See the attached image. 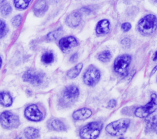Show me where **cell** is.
I'll return each mask as SVG.
<instances>
[{
	"instance_id": "6da1fadb",
	"label": "cell",
	"mask_w": 157,
	"mask_h": 139,
	"mask_svg": "<svg viewBox=\"0 0 157 139\" xmlns=\"http://www.w3.org/2000/svg\"><path fill=\"white\" fill-rule=\"evenodd\" d=\"M157 18L153 14H148L141 18L137 24L138 31L144 36L150 35L156 29Z\"/></svg>"
},
{
	"instance_id": "7a4b0ae2",
	"label": "cell",
	"mask_w": 157,
	"mask_h": 139,
	"mask_svg": "<svg viewBox=\"0 0 157 139\" xmlns=\"http://www.w3.org/2000/svg\"><path fill=\"white\" fill-rule=\"evenodd\" d=\"M103 124L100 121H93L83 127L80 131L82 139H96L99 135Z\"/></svg>"
},
{
	"instance_id": "3957f363",
	"label": "cell",
	"mask_w": 157,
	"mask_h": 139,
	"mask_svg": "<svg viewBox=\"0 0 157 139\" xmlns=\"http://www.w3.org/2000/svg\"><path fill=\"white\" fill-rule=\"evenodd\" d=\"M130 124V120L122 118L109 124L106 127V132L112 136H118L125 133Z\"/></svg>"
},
{
	"instance_id": "277c9868",
	"label": "cell",
	"mask_w": 157,
	"mask_h": 139,
	"mask_svg": "<svg viewBox=\"0 0 157 139\" xmlns=\"http://www.w3.org/2000/svg\"><path fill=\"white\" fill-rule=\"evenodd\" d=\"M157 109V95L155 93L151 95V100L146 105L136 109L134 114L139 118H147Z\"/></svg>"
},
{
	"instance_id": "5b68a950",
	"label": "cell",
	"mask_w": 157,
	"mask_h": 139,
	"mask_svg": "<svg viewBox=\"0 0 157 139\" xmlns=\"http://www.w3.org/2000/svg\"><path fill=\"white\" fill-rule=\"evenodd\" d=\"M131 61V57L129 54H123L118 56L115 59L113 64L115 72L120 75L126 76Z\"/></svg>"
},
{
	"instance_id": "8992f818",
	"label": "cell",
	"mask_w": 157,
	"mask_h": 139,
	"mask_svg": "<svg viewBox=\"0 0 157 139\" xmlns=\"http://www.w3.org/2000/svg\"><path fill=\"white\" fill-rule=\"evenodd\" d=\"M0 123L6 129L17 127L20 124L18 116L10 111H6L0 115Z\"/></svg>"
},
{
	"instance_id": "52a82bcc",
	"label": "cell",
	"mask_w": 157,
	"mask_h": 139,
	"mask_svg": "<svg viewBox=\"0 0 157 139\" xmlns=\"http://www.w3.org/2000/svg\"><path fill=\"white\" fill-rule=\"evenodd\" d=\"M44 73L34 69H29L23 75V80L25 82L34 85H40L44 81Z\"/></svg>"
},
{
	"instance_id": "ba28073f",
	"label": "cell",
	"mask_w": 157,
	"mask_h": 139,
	"mask_svg": "<svg viewBox=\"0 0 157 139\" xmlns=\"http://www.w3.org/2000/svg\"><path fill=\"white\" fill-rule=\"evenodd\" d=\"M100 78L101 73L99 70L95 67L91 66L84 73L83 79L86 85L93 86L98 83Z\"/></svg>"
},
{
	"instance_id": "9c48e42d",
	"label": "cell",
	"mask_w": 157,
	"mask_h": 139,
	"mask_svg": "<svg viewBox=\"0 0 157 139\" xmlns=\"http://www.w3.org/2000/svg\"><path fill=\"white\" fill-rule=\"evenodd\" d=\"M79 95V90L76 86L69 85L66 86L63 91L62 101L66 104H71L75 102Z\"/></svg>"
},
{
	"instance_id": "30bf717a",
	"label": "cell",
	"mask_w": 157,
	"mask_h": 139,
	"mask_svg": "<svg viewBox=\"0 0 157 139\" xmlns=\"http://www.w3.org/2000/svg\"><path fill=\"white\" fill-rule=\"evenodd\" d=\"M26 118L32 121H39L43 118L42 113L36 105L33 104L27 107L25 110Z\"/></svg>"
},
{
	"instance_id": "8fae6325",
	"label": "cell",
	"mask_w": 157,
	"mask_h": 139,
	"mask_svg": "<svg viewBox=\"0 0 157 139\" xmlns=\"http://www.w3.org/2000/svg\"><path fill=\"white\" fill-rule=\"evenodd\" d=\"M59 47L63 51H67L71 48L76 47L78 44L77 39L73 36H67L61 38L59 41Z\"/></svg>"
},
{
	"instance_id": "7c38bea8",
	"label": "cell",
	"mask_w": 157,
	"mask_h": 139,
	"mask_svg": "<svg viewBox=\"0 0 157 139\" xmlns=\"http://www.w3.org/2000/svg\"><path fill=\"white\" fill-rule=\"evenodd\" d=\"M82 20V15L78 12H74L70 13L66 18V23L71 28L78 26Z\"/></svg>"
},
{
	"instance_id": "4fadbf2b",
	"label": "cell",
	"mask_w": 157,
	"mask_h": 139,
	"mask_svg": "<svg viewBox=\"0 0 157 139\" xmlns=\"http://www.w3.org/2000/svg\"><path fill=\"white\" fill-rule=\"evenodd\" d=\"M92 115V111L87 108H82L75 111L72 114V118L75 120H85L90 118Z\"/></svg>"
},
{
	"instance_id": "5bb4252c",
	"label": "cell",
	"mask_w": 157,
	"mask_h": 139,
	"mask_svg": "<svg viewBox=\"0 0 157 139\" xmlns=\"http://www.w3.org/2000/svg\"><path fill=\"white\" fill-rule=\"evenodd\" d=\"M48 6L45 1H38L36 2L33 7L34 13L36 16L40 17L42 16L47 10Z\"/></svg>"
},
{
	"instance_id": "9a60e30c",
	"label": "cell",
	"mask_w": 157,
	"mask_h": 139,
	"mask_svg": "<svg viewBox=\"0 0 157 139\" xmlns=\"http://www.w3.org/2000/svg\"><path fill=\"white\" fill-rule=\"evenodd\" d=\"M110 23L107 19H104L98 22L96 27V32L98 34H104L109 32Z\"/></svg>"
},
{
	"instance_id": "2e32d148",
	"label": "cell",
	"mask_w": 157,
	"mask_h": 139,
	"mask_svg": "<svg viewBox=\"0 0 157 139\" xmlns=\"http://www.w3.org/2000/svg\"><path fill=\"white\" fill-rule=\"evenodd\" d=\"M48 128L56 131H63L66 130L65 124L59 119H53L48 122Z\"/></svg>"
},
{
	"instance_id": "e0dca14e",
	"label": "cell",
	"mask_w": 157,
	"mask_h": 139,
	"mask_svg": "<svg viewBox=\"0 0 157 139\" xmlns=\"http://www.w3.org/2000/svg\"><path fill=\"white\" fill-rule=\"evenodd\" d=\"M12 103V98L7 92H0V104L4 107H9Z\"/></svg>"
},
{
	"instance_id": "ac0fdd59",
	"label": "cell",
	"mask_w": 157,
	"mask_h": 139,
	"mask_svg": "<svg viewBox=\"0 0 157 139\" xmlns=\"http://www.w3.org/2000/svg\"><path fill=\"white\" fill-rule=\"evenodd\" d=\"M146 131L154 130L157 126V114L152 115L145 119Z\"/></svg>"
},
{
	"instance_id": "d6986e66",
	"label": "cell",
	"mask_w": 157,
	"mask_h": 139,
	"mask_svg": "<svg viewBox=\"0 0 157 139\" xmlns=\"http://www.w3.org/2000/svg\"><path fill=\"white\" fill-rule=\"evenodd\" d=\"M25 135L28 139H36L39 136V131L34 127H29L24 130Z\"/></svg>"
},
{
	"instance_id": "ffe728a7",
	"label": "cell",
	"mask_w": 157,
	"mask_h": 139,
	"mask_svg": "<svg viewBox=\"0 0 157 139\" xmlns=\"http://www.w3.org/2000/svg\"><path fill=\"white\" fill-rule=\"evenodd\" d=\"M83 67L82 63H78L74 67L69 69L67 72V76L70 78H74L77 77L82 70Z\"/></svg>"
},
{
	"instance_id": "44dd1931",
	"label": "cell",
	"mask_w": 157,
	"mask_h": 139,
	"mask_svg": "<svg viewBox=\"0 0 157 139\" xmlns=\"http://www.w3.org/2000/svg\"><path fill=\"white\" fill-rule=\"evenodd\" d=\"M63 33V28L61 27L49 32L47 36V38L50 41H53L56 40Z\"/></svg>"
},
{
	"instance_id": "7402d4cb",
	"label": "cell",
	"mask_w": 157,
	"mask_h": 139,
	"mask_svg": "<svg viewBox=\"0 0 157 139\" xmlns=\"http://www.w3.org/2000/svg\"><path fill=\"white\" fill-rule=\"evenodd\" d=\"M31 1L26 0H15L13 1L15 7L18 10H24L29 5Z\"/></svg>"
},
{
	"instance_id": "603a6c76",
	"label": "cell",
	"mask_w": 157,
	"mask_h": 139,
	"mask_svg": "<svg viewBox=\"0 0 157 139\" xmlns=\"http://www.w3.org/2000/svg\"><path fill=\"white\" fill-rule=\"evenodd\" d=\"M53 60L54 55L53 53L51 51H47L44 53L41 57V61L44 64H50L53 61Z\"/></svg>"
},
{
	"instance_id": "cb8c5ba5",
	"label": "cell",
	"mask_w": 157,
	"mask_h": 139,
	"mask_svg": "<svg viewBox=\"0 0 157 139\" xmlns=\"http://www.w3.org/2000/svg\"><path fill=\"white\" fill-rule=\"evenodd\" d=\"M111 58H112V54L108 50H105L101 52L98 56L99 60L104 62H108L109 61H110Z\"/></svg>"
},
{
	"instance_id": "d4e9b609",
	"label": "cell",
	"mask_w": 157,
	"mask_h": 139,
	"mask_svg": "<svg viewBox=\"0 0 157 139\" xmlns=\"http://www.w3.org/2000/svg\"><path fill=\"white\" fill-rule=\"evenodd\" d=\"M12 11V7L9 3H6L1 7V14L4 16L8 15Z\"/></svg>"
},
{
	"instance_id": "484cf974",
	"label": "cell",
	"mask_w": 157,
	"mask_h": 139,
	"mask_svg": "<svg viewBox=\"0 0 157 139\" xmlns=\"http://www.w3.org/2000/svg\"><path fill=\"white\" fill-rule=\"evenodd\" d=\"M22 19L23 17L21 15H15L12 20V25L15 27V28H18L20 26L21 21H22Z\"/></svg>"
},
{
	"instance_id": "4316f807",
	"label": "cell",
	"mask_w": 157,
	"mask_h": 139,
	"mask_svg": "<svg viewBox=\"0 0 157 139\" xmlns=\"http://www.w3.org/2000/svg\"><path fill=\"white\" fill-rule=\"evenodd\" d=\"M7 28L6 23L0 20V39L2 38L7 33Z\"/></svg>"
},
{
	"instance_id": "83f0119b",
	"label": "cell",
	"mask_w": 157,
	"mask_h": 139,
	"mask_svg": "<svg viewBox=\"0 0 157 139\" xmlns=\"http://www.w3.org/2000/svg\"><path fill=\"white\" fill-rule=\"evenodd\" d=\"M121 29L122 30L124 31V32H128L129 31L131 28V24L128 23V22H126V23H124L121 24Z\"/></svg>"
},
{
	"instance_id": "f1b7e54d",
	"label": "cell",
	"mask_w": 157,
	"mask_h": 139,
	"mask_svg": "<svg viewBox=\"0 0 157 139\" xmlns=\"http://www.w3.org/2000/svg\"><path fill=\"white\" fill-rule=\"evenodd\" d=\"M78 58V53H74V54L71 56L69 60H70V61H71V62H75V61H77Z\"/></svg>"
},
{
	"instance_id": "f546056e",
	"label": "cell",
	"mask_w": 157,
	"mask_h": 139,
	"mask_svg": "<svg viewBox=\"0 0 157 139\" xmlns=\"http://www.w3.org/2000/svg\"><path fill=\"white\" fill-rule=\"evenodd\" d=\"M116 104H117L116 100L115 99H112L108 103V107L110 108H112L114 107H115Z\"/></svg>"
},
{
	"instance_id": "4dcf8cb0",
	"label": "cell",
	"mask_w": 157,
	"mask_h": 139,
	"mask_svg": "<svg viewBox=\"0 0 157 139\" xmlns=\"http://www.w3.org/2000/svg\"><path fill=\"white\" fill-rule=\"evenodd\" d=\"M121 43L124 47H128V46H129V45L131 43V40L128 38H125L122 40Z\"/></svg>"
},
{
	"instance_id": "1f68e13d",
	"label": "cell",
	"mask_w": 157,
	"mask_h": 139,
	"mask_svg": "<svg viewBox=\"0 0 157 139\" xmlns=\"http://www.w3.org/2000/svg\"><path fill=\"white\" fill-rule=\"evenodd\" d=\"M157 59V51H156L154 54V56H153V61H155Z\"/></svg>"
},
{
	"instance_id": "d6a6232c",
	"label": "cell",
	"mask_w": 157,
	"mask_h": 139,
	"mask_svg": "<svg viewBox=\"0 0 157 139\" xmlns=\"http://www.w3.org/2000/svg\"><path fill=\"white\" fill-rule=\"evenodd\" d=\"M156 70H157V66H156L155 67V68L152 70V71H151V74H153V73H155V72L156 71Z\"/></svg>"
},
{
	"instance_id": "836d02e7",
	"label": "cell",
	"mask_w": 157,
	"mask_h": 139,
	"mask_svg": "<svg viewBox=\"0 0 157 139\" xmlns=\"http://www.w3.org/2000/svg\"><path fill=\"white\" fill-rule=\"evenodd\" d=\"M15 139H21V137H17Z\"/></svg>"
},
{
	"instance_id": "e575fe53",
	"label": "cell",
	"mask_w": 157,
	"mask_h": 139,
	"mask_svg": "<svg viewBox=\"0 0 157 139\" xmlns=\"http://www.w3.org/2000/svg\"><path fill=\"white\" fill-rule=\"evenodd\" d=\"M1 64H2V59H1V58H0V67H1Z\"/></svg>"
},
{
	"instance_id": "d590c367",
	"label": "cell",
	"mask_w": 157,
	"mask_h": 139,
	"mask_svg": "<svg viewBox=\"0 0 157 139\" xmlns=\"http://www.w3.org/2000/svg\"><path fill=\"white\" fill-rule=\"evenodd\" d=\"M155 130H156V133H157V126H156V128L155 129Z\"/></svg>"
},
{
	"instance_id": "8d00e7d4",
	"label": "cell",
	"mask_w": 157,
	"mask_h": 139,
	"mask_svg": "<svg viewBox=\"0 0 157 139\" xmlns=\"http://www.w3.org/2000/svg\"><path fill=\"white\" fill-rule=\"evenodd\" d=\"M119 139H124V138H123V137H121V138H120Z\"/></svg>"
}]
</instances>
